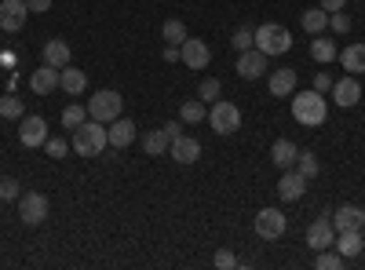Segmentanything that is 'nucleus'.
<instances>
[{"instance_id": "f257e3e1", "label": "nucleus", "mask_w": 365, "mask_h": 270, "mask_svg": "<svg viewBox=\"0 0 365 270\" xmlns=\"http://www.w3.org/2000/svg\"><path fill=\"white\" fill-rule=\"evenodd\" d=\"M325 113H329V106H325L322 92H314V88H311V92H292V117L303 128H322Z\"/></svg>"}, {"instance_id": "f03ea898", "label": "nucleus", "mask_w": 365, "mask_h": 270, "mask_svg": "<svg viewBox=\"0 0 365 270\" xmlns=\"http://www.w3.org/2000/svg\"><path fill=\"white\" fill-rule=\"evenodd\" d=\"M70 146H73V154H81V157H99L103 150L110 146V139H106V128H103L99 121H91V117H88L81 128H73Z\"/></svg>"}, {"instance_id": "7ed1b4c3", "label": "nucleus", "mask_w": 365, "mask_h": 270, "mask_svg": "<svg viewBox=\"0 0 365 270\" xmlns=\"http://www.w3.org/2000/svg\"><path fill=\"white\" fill-rule=\"evenodd\" d=\"M256 48L270 58V55H285L292 48V33L282 26V22H263L256 29Z\"/></svg>"}, {"instance_id": "20e7f679", "label": "nucleus", "mask_w": 365, "mask_h": 270, "mask_svg": "<svg viewBox=\"0 0 365 270\" xmlns=\"http://www.w3.org/2000/svg\"><path fill=\"white\" fill-rule=\"evenodd\" d=\"M120 110H125V99H120L113 88H103V92H96L88 99V117H91V121H99V125L117 121Z\"/></svg>"}, {"instance_id": "39448f33", "label": "nucleus", "mask_w": 365, "mask_h": 270, "mask_svg": "<svg viewBox=\"0 0 365 270\" xmlns=\"http://www.w3.org/2000/svg\"><path fill=\"white\" fill-rule=\"evenodd\" d=\"M205 121L212 125V132H216V135H234L241 128V110L234 103H227V99H216Z\"/></svg>"}, {"instance_id": "423d86ee", "label": "nucleus", "mask_w": 365, "mask_h": 270, "mask_svg": "<svg viewBox=\"0 0 365 270\" xmlns=\"http://www.w3.org/2000/svg\"><path fill=\"white\" fill-rule=\"evenodd\" d=\"M48 212H51L48 194L29 190V194H22V197H19V219H22L26 227H41V223L48 219Z\"/></svg>"}, {"instance_id": "0eeeda50", "label": "nucleus", "mask_w": 365, "mask_h": 270, "mask_svg": "<svg viewBox=\"0 0 365 270\" xmlns=\"http://www.w3.org/2000/svg\"><path fill=\"white\" fill-rule=\"evenodd\" d=\"M252 227H256V234L263 237V242H278V237L285 234V212L282 208H259Z\"/></svg>"}, {"instance_id": "6e6552de", "label": "nucleus", "mask_w": 365, "mask_h": 270, "mask_svg": "<svg viewBox=\"0 0 365 270\" xmlns=\"http://www.w3.org/2000/svg\"><path fill=\"white\" fill-rule=\"evenodd\" d=\"M332 242H336V227H332V212H322L311 227H307V245L314 252L322 249H332Z\"/></svg>"}, {"instance_id": "1a4fd4ad", "label": "nucleus", "mask_w": 365, "mask_h": 270, "mask_svg": "<svg viewBox=\"0 0 365 270\" xmlns=\"http://www.w3.org/2000/svg\"><path fill=\"white\" fill-rule=\"evenodd\" d=\"M29 19V8L26 0H0V29L4 33H19Z\"/></svg>"}, {"instance_id": "9d476101", "label": "nucleus", "mask_w": 365, "mask_h": 270, "mask_svg": "<svg viewBox=\"0 0 365 270\" xmlns=\"http://www.w3.org/2000/svg\"><path fill=\"white\" fill-rule=\"evenodd\" d=\"M179 51H182V66H187V70H208V63H212L208 44L197 41V37H187L179 44Z\"/></svg>"}, {"instance_id": "9b49d317", "label": "nucleus", "mask_w": 365, "mask_h": 270, "mask_svg": "<svg viewBox=\"0 0 365 270\" xmlns=\"http://www.w3.org/2000/svg\"><path fill=\"white\" fill-rule=\"evenodd\" d=\"M237 77H245V81H259L267 73V55L259 48H249V51H237Z\"/></svg>"}, {"instance_id": "f8f14e48", "label": "nucleus", "mask_w": 365, "mask_h": 270, "mask_svg": "<svg viewBox=\"0 0 365 270\" xmlns=\"http://www.w3.org/2000/svg\"><path fill=\"white\" fill-rule=\"evenodd\" d=\"M332 103H336L340 110H351V106H358V99H361V84H358V77H340V81H332Z\"/></svg>"}, {"instance_id": "ddd939ff", "label": "nucleus", "mask_w": 365, "mask_h": 270, "mask_svg": "<svg viewBox=\"0 0 365 270\" xmlns=\"http://www.w3.org/2000/svg\"><path fill=\"white\" fill-rule=\"evenodd\" d=\"M307 183H311V179L303 175L299 168H285L282 179H278V197L282 201H299L303 194H307Z\"/></svg>"}, {"instance_id": "4468645a", "label": "nucleus", "mask_w": 365, "mask_h": 270, "mask_svg": "<svg viewBox=\"0 0 365 270\" xmlns=\"http://www.w3.org/2000/svg\"><path fill=\"white\" fill-rule=\"evenodd\" d=\"M19 142L29 146V150H37L48 142V121L44 117H22V125H19Z\"/></svg>"}, {"instance_id": "2eb2a0df", "label": "nucleus", "mask_w": 365, "mask_h": 270, "mask_svg": "<svg viewBox=\"0 0 365 270\" xmlns=\"http://www.w3.org/2000/svg\"><path fill=\"white\" fill-rule=\"evenodd\" d=\"M135 135H139V132H135V121H132V117H117V121H110V128H106V139H110L113 150L132 146Z\"/></svg>"}, {"instance_id": "dca6fc26", "label": "nucleus", "mask_w": 365, "mask_h": 270, "mask_svg": "<svg viewBox=\"0 0 365 270\" xmlns=\"http://www.w3.org/2000/svg\"><path fill=\"white\" fill-rule=\"evenodd\" d=\"M332 227H336V234H344V230H365V208L340 204L336 212H332Z\"/></svg>"}, {"instance_id": "f3484780", "label": "nucleus", "mask_w": 365, "mask_h": 270, "mask_svg": "<svg viewBox=\"0 0 365 270\" xmlns=\"http://www.w3.org/2000/svg\"><path fill=\"white\" fill-rule=\"evenodd\" d=\"M296 81H299V73H296L292 66L274 70V73H270V95H274V99H292V92H296Z\"/></svg>"}, {"instance_id": "a211bd4d", "label": "nucleus", "mask_w": 365, "mask_h": 270, "mask_svg": "<svg viewBox=\"0 0 365 270\" xmlns=\"http://www.w3.org/2000/svg\"><path fill=\"white\" fill-rule=\"evenodd\" d=\"M168 154H172L179 165H194V161L201 157V142L190 139V135H175V139L168 142Z\"/></svg>"}, {"instance_id": "6ab92c4d", "label": "nucleus", "mask_w": 365, "mask_h": 270, "mask_svg": "<svg viewBox=\"0 0 365 270\" xmlns=\"http://www.w3.org/2000/svg\"><path fill=\"white\" fill-rule=\"evenodd\" d=\"M332 249H336V252L351 263V259H358V256H361V249H365V237H361V230H344V234H336V242H332Z\"/></svg>"}, {"instance_id": "aec40b11", "label": "nucleus", "mask_w": 365, "mask_h": 270, "mask_svg": "<svg viewBox=\"0 0 365 270\" xmlns=\"http://www.w3.org/2000/svg\"><path fill=\"white\" fill-rule=\"evenodd\" d=\"M296 157H299V146H296L292 139H274V146H270V161L278 165L282 172H285V168H296Z\"/></svg>"}, {"instance_id": "412c9836", "label": "nucleus", "mask_w": 365, "mask_h": 270, "mask_svg": "<svg viewBox=\"0 0 365 270\" xmlns=\"http://www.w3.org/2000/svg\"><path fill=\"white\" fill-rule=\"evenodd\" d=\"M58 88H63L66 95H84L88 92V73L73 70V66H63L58 70Z\"/></svg>"}, {"instance_id": "4be33fe9", "label": "nucleus", "mask_w": 365, "mask_h": 270, "mask_svg": "<svg viewBox=\"0 0 365 270\" xmlns=\"http://www.w3.org/2000/svg\"><path fill=\"white\" fill-rule=\"evenodd\" d=\"M29 88H34L37 95H51L55 88H58V70L44 63L41 70H34V73H29Z\"/></svg>"}, {"instance_id": "5701e85b", "label": "nucleus", "mask_w": 365, "mask_h": 270, "mask_svg": "<svg viewBox=\"0 0 365 270\" xmlns=\"http://www.w3.org/2000/svg\"><path fill=\"white\" fill-rule=\"evenodd\" d=\"M41 55H44V63H48V66H55V70L70 66V44H66V41H58V37H55V41H48Z\"/></svg>"}, {"instance_id": "b1692460", "label": "nucleus", "mask_w": 365, "mask_h": 270, "mask_svg": "<svg viewBox=\"0 0 365 270\" xmlns=\"http://www.w3.org/2000/svg\"><path fill=\"white\" fill-rule=\"evenodd\" d=\"M340 63H344V70H347L351 77H361V73H365V44L344 48V51H340Z\"/></svg>"}, {"instance_id": "393cba45", "label": "nucleus", "mask_w": 365, "mask_h": 270, "mask_svg": "<svg viewBox=\"0 0 365 270\" xmlns=\"http://www.w3.org/2000/svg\"><path fill=\"white\" fill-rule=\"evenodd\" d=\"M336 55H340V51H336V44H332L329 37H322V33H314V41H311V58H314V63L329 66Z\"/></svg>"}, {"instance_id": "a878e982", "label": "nucleus", "mask_w": 365, "mask_h": 270, "mask_svg": "<svg viewBox=\"0 0 365 270\" xmlns=\"http://www.w3.org/2000/svg\"><path fill=\"white\" fill-rule=\"evenodd\" d=\"M168 135H165V128H154V132H146L143 135V150H146V157H161V154H168Z\"/></svg>"}, {"instance_id": "bb28decb", "label": "nucleus", "mask_w": 365, "mask_h": 270, "mask_svg": "<svg viewBox=\"0 0 365 270\" xmlns=\"http://www.w3.org/2000/svg\"><path fill=\"white\" fill-rule=\"evenodd\" d=\"M299 26L314 37V33H322V29L329 26V11H322V8H307V11L299 15Z\"/></svg>"}, {"instance_id": "cd10ccee", "label": "nucleus", "mask_w": 365, "mask_h": 270, "mask_svg": "<svg viewBox=\"0 0 365 270\" xmlns=\"http://www.w3.org/2000/svg\"><path fill=\"white\" fill-rule=\"evenodd\" d=\"M179 117H182L187 125H201L205 117H208V110H205L201 99H187V103H182V110H179Z\"/></svg>"}, {"instance_id": "c85d7f7f", "label": "nucleus", "mask_w": 365, "mask_h": 270, "mask_svg": "<svg viewBox=\"0 0 365 270\" xmlns=\"http://www.w3.org/2000/svg\"><path fill=\"white\" fill-rule=\"evenodd\" d=\"M84 121H88V106H81V103H70V106L63 110V128H70V132H73V128H81Z\"/></svg>"}, {"instance_id": "c756f323", "label": "nucleus", "mask_w": 365, "mask_h": 270, "mask_svg": "<svg viewBox=\"0 0 365 270\" xmlns=\"http://www.w3.org/2000/svg\"><path fill=\"white\" fill-rule=\"evenodd\" d=\"M314 266H318V270H344V266H347V259H344L336 249H322V252H318V259H314Z\"/></svg>"}, {"instance_id": "7c9ffc66", "label": "nucleus", "mask_w": 365, "mask_h": 270, "mask_svg": "<svg viewBox=\"0 0 365 270\" xmlns=\"http://www.w3.org/2000/svg\"><path fill=\"white\" fill-rule=\"evenodd\" d=\"M161 37H165V44H182V41H187V26H182L179 19H168L161 26Z\"/></svg>"}, {"instance_id": "2f4dec72", "label": "nucleus", "mask_w": 365, "mask_h": 270, "mask_svg": "<svg viewBox=\"0 0 365 270\" xmlns=\"http://www.w3.org/2000/svg\"><path fill=\"white\" fill-rule=\"evenodd\" d=\"M230 48H234V51H249V48H256V29H249V26L234 29V37H230Z\"/></svg>"}, {"instance_id": "473e14b6", "label": "nucleus", "mask_w": 365, "mask_h": 270, "mask_svg": "<svg viewBox=\"0 0 365 270\" xmlns=\"http://www.w3.org/2000/svg\"><path fill=\"white\" fill-rule=\"evenodd\" d=\"M220 92H223L220 77H205L201 88H197V99H201V103H212V99H220Z\"/></svg>"}, {"instance_id": "72a5a7b5", "label": "nucleus", "mask_w": 365, "mask_h": 270, "mask_svg": "<svg viewBox=\"0 0 365 270\" xmlns=\"http://www.w3.org/2000/svg\"><path fill=\"white\" fill-rule=\"evenodd\" d=\"M70 150H73V146H70L66 139H58V135H48V142H44V154H48V157H55V161H63V157L70 154Z\"/></svg>"}, {"instance_id": "f704fd0d", "label": "nucleus", "mask_w": 365, "mask_h": 270, "mask_svg": "<svg viewBox=\"0 0 365 270\" xmlns=\"http://www.w3.org/2000/svg\"><path fill=\"white\" fill-rule=\"evenodd\" d=\"M296 168H299L303 175H307V179H314V175H318V157H314V150H299Z\"/></svg>"}, {"instance_id": "c9c22d12", "label": "nucleus", "mask_w": 365, "mask_h": 270, "mask_svg": "<svg viewBox=\"0 0 365 270\" xmlns=\"http://www.w3.org/2000/svg\"><path fill=\"white\" fill-rule=\"evenodd\" d=\"M0 117H8V121H22V99L4 95V99H0Z\"/></svg>"}, {"instance_id": "e433bc0d", "label": "nucleus", "mask_w": 365, "mask_h": 270, "mask_svg": "<svg viewBox=\"0 0 365 270\" xmlns=\"http://www.w3.org/2000/svg\"><path fill=\"white\" fill-rule=\"evenodd\" d=\"M22 197V190H19V179H0V201H19Z\"/></svg>"}, {"instance_id": "4c0bfd02", "label": "nucleus", "mask_w": 365, "mask_h": 270, "mask_svg": "<svg viewBox=\"0 0 365 270\" xmlns=\"http://www.w3.org/2000/svg\"><path fill=\"white\" fill-rule=\"evenodd\" d=\"M329 26H332V33H351V15L347 11H332Z\"/></svg>"}, {"instance_id": "58836bf2", "label": "nucleus", "mask_w": 365, "mask_h": 270, "mask_svg": "<svg viewBox=\"0 0 365 270\" xmlns=\"http://www.w3.org/2000/svg\"><path fill=\"white\" fill-rule=\"evenodd\" d=\"M212 263H216L220 270H234V266H237V256H234L230 249H220L216 256H212Z\"/></svg>"}, {"instance_id": "ea45409f", "label": "nucleus", "mask_w": 365, "mask_h": 270, "mask_svg": "<svg viewBox=\"0 0 365 270\" xmlns=\"http://www.w3.org/2000/svg\"><path fill=\"white\" fill-rule=\"evenodd\" d=\"M26 8H29V15H44V11H51V0H26Z\"/></svg>"}, {"instance_id": "a19ab883", "label": "nucleus", "mask_w": 365, "mask_h": 270, "mask_svg": "<svg viewBox=\"0 0 365 270\" xmlns=\"http://www.w3.org/2000/svg\"><path fill=\"white\" fill-rule=\"evenodd\" d=\"M329 88H332V77H329V73H314V92H322V95H325Z\"/></svg>"}, {"instance_id": "79ce46f5", "label": "nucleus", "mask_w": 365, "mask_h": 270, "mask_svg": "<svg viewBox=\"0 0 365 270\" xmlns=\"http://www.w3.org/2000/svg\"><path fill=\"white\" fill-rule=\"evenodd\" d=\"M165 63H182V51H179V44H165Z\"/></svg>"}, {"instance_id": "37998d69", "label": "nucleus", "mask_w": 365, "mask_h": 270, "mask_svg": "<svg viewBox=\"0 0 365 270\" xmlns=\"http://www.w3.org/2000/svg\"><path fill=\"white\" fill-rule=\"evenodd\" d=\"M344 4H347V0H322V4H318V8L332 15V11H344Z\"/></svg>"}, {"instance_id": "c03bdc74", "label": "nucleus", "mask_w": 365, "mask_h": 270, "mask_svg": "<svg viewBox=\"0 0 365 270\" xmlns=\"http://www.w3.org/2000/svg\"><path fill=\"white\" fill-rule=\"evenodd\" d=\"M161 128H165V135H168V139H175V135H182V132H179V121H165Z\"/></svg>"}]
</instances>
